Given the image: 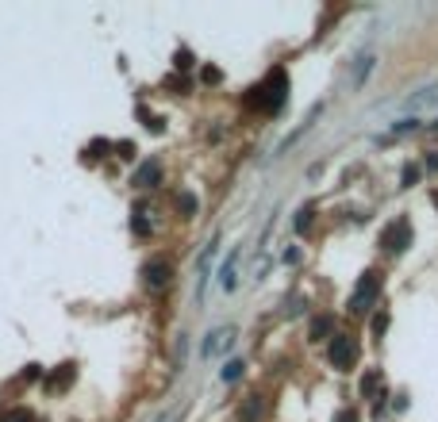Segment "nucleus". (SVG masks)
<instances>
[{
  "label": "nucleus",
  "mask_w": 438,
  "mask_h": 422,
  "mask_svg": "<svg viewBox=\"0 0 438 422\" xmlns=\"http://www.w3.org/2000/svg\"><path fill=\"white\" fill-rule=\"evenodd\" d=\"M285 96H289V73H285V69H269V77H265L262 85H254V89H250L246 104H250V108H258V112H269V116H277V112H281V104H285Z\"/></svg>",
  "instance_id": "f257e3e1"
},
{
  "label": "nucleus",
  "mask_w": 438,
  "mask_h": 422,
  "mask_svg": "<svg viewBox=\"0 0 438 422\" xmlns=\"http://www.w3.org/2000/svg\"><path fill=\"white\" fill-rule=\"evenodd\" d=\"M377 296H380V273H362V281H357V288L350 292V311L354 315H365L373 304H377Z\"/></svg>",
  "instance_id": "f03ea898"
},
{
  "label": "nucleus",
  "mask_w": 438,
  "mask_h": 422,
  "mask_svg": "<svg viewBox=\"0 0 438 422\" xmlns=\"http://www.w3.org/2000/svg\"><path fill=\"white\" fill-rule=\"evenodd\" d=\"M327 361H331L339 373H350V364L357 361V338L354 334H335L331 346H327Z\"/></svg>",
  "instance_id": "7ed1b4c3"
},
{
  "label": "nucleus",
  "mask_w": 438,
  "mask_h": 422,
  "mask_svg": "<svg viewBox=\"0 0 438 422\" xmlns=\"http://www.w3.org/2000/svg\"><path fill=\"white\" fill-rule=\"evenodd\" d=\"M380 246L389 249V254H404L412 246V223L407 219H392L385 231H380Z\"/></svg>",
  "instance_id": "20e7f679"
},
{
  "label": "nucleus",
  "mask_w": 438,
  "mask_h": 422,
  "mask_svg": "<svg viewBox=\"0 0 438 422\" xmlns=\"http://www.w3.org/2000/svg\"><path fill=\"white\" fill-rule=\"evenodd\" d=\"M142 276H146L150 288H166L169 276H174V265H169L166 257H150L146 265H142Z\"/></svg>",
  "instance_id": "39448f33"
},
{
  "label": "nucleus",
  "mask_w": 438,
  "mask_h": 422,
  "mask_svg": "<svg viewBox=\"0 0 438 422\" xmlns=\"http://www.w3.org/2000/svg\"><path fill=\"white\" fill-rule=\"evenodd\" d=\"M158 181H162V161H158V157H150V161H142V166L135 169V184H139V188H154Z\"/></svg>",
  "instance_id": "423d86ee"
},
{
  "label": "nucleus",
  "mask_w": 438,
  "mask_h": 422,
  "mask_svg": "<svg viewBox=\"0 0 438 422\" xmlns=\"http://www.w3.org/2000/svg\"><path fill=\"white\" fill-rule=\"evenodd\" d=\"M262 411H265V407H262V399H258V396H250L246 403L239 407V419H242V422H258V419H262Z\"/></svg>",
  "instance_id": "0eeeda50"
},
{
  "label": "nucleus",
  "mask_w": 438,
  "mask_h": 422,
  "mask_svg": "<svg viewBox=\"0 0 438 422\" xmlns=\"http://www.w3.org/2000/svg\"><path fill=\"white\" fill-rule=\"evenodd\" d=\"M380 369H369V373L362 376V384H357V388H362V396H377V388H380Z\"/></svg>",
  "instance_id": "6e6552de"
},
{
  "label": "nucleus",
  "mask_w": 438,
  "mask_h": 422,
  "mask_svg": "<svg viewBox=\"0 0 438 422\" xmlns=\"http://www.w3.org/2000/svg\"><path fill=\"white\" fill-rule=\"evenodd\" d=\"M331 331H335V319H331V315H323V319H315V323H312V338H315V342L327 338Z\"/></svg>",
  "instance_id": "1a4fd4ad"
},
{
  "label": "nucleus",
  "mask_w": 438,
  "mask_h": 422,
  "mask_svg": "<svg viewBox=\"0 0 438 422\" xmlns=\"http://www.w3.org/2000/svg\"><path fill=\"white\" fill-rule=\"evenodd\" d=\"M0 422H31V414L24 407H8V411H0Z\"/></svg>",
  "instance_id": "9d476101"
},
{
  "label": "nucleus",
  "mask_w": 438,
  "mask_h": 422,
  "mask_svg": "<svg viewBox=\"0 0 438 422\" xmlns=\"http://www.w3.org/2000/svg\"><path fill=\"white\" fill-rule=\"evenodd\" d=\"M177 207H181L185 216H192V211H196V196H192V192H181V196H177Z\"/></svg>",
  "instance_id": "9b49d317"
},
{
  "label": "nucleus",
  "mask_w": 438,
  "mask_h": 422,
  "mask_svg": "<svg viewBox=\"0 0 438 422\" xmlns=\"http://www.w3.org/2000/svg\"><path fill=\"white\" fill-rule=\"evenodd\" d=\"M69 380H74V364H62V373L50 376V384H54V388H58V384H69Z\"/></svg>",
  "instance_id": "f8f14e48"
},
{
  "label": "nucleus",
  "mask_w": 438,
  "mask_h": 422,
  "mask_svg": "<svg viewBox=\"0 0 438 422\" xmlns=\"http://www.w3.org/2000/svg\"><path fill=\"white\" fill-rule=\"evenodd\" d=\"M292 227H296V231L304 234L308 227H312V207H300V216H296V223H292Z\"/></svg>",
  "instance_id": "ddd939ff"
},
{
  "label": "nucleus",
  "mask_w": 438,
  "mask_h": 422,
  "mask_svg": "<svg viewBox=\"0 0 438 422\" xmlns=\"http://www.w3.org/2000/svg\"><path fill=\"white\" fill-rule=\"evenodd\" d=\"M131 231H135V234H150V223L142 219V211H135V219H131Z\"/></svg>",
  "instance_id": "4468645a"
},
{
  "label": "nucleus",
  "mask_w": 438,
  "mask_h": 422,
  "mask_svg": "<svg viewBox=\"0 0 438 422\" xmlns=\"http://www.w3.org/2000/svg\"><path fill=\"white\" fill-rule=\"evenodd\" d=\"M239 376H242V361H231L224 369V380H239Z\"/></svg>",
  "instance_id": "2eb2a0df"
},
{
  "label": "nucleus",
  "mask_w": 438,
  "mask_h": 422,
  "mask_svg": "<svg viewBox=\"0 0 438 422\" xmlns=\"http://www.w3.org/2000/svg\"><path fill=\"white\" fill-rule=\"evenodd\" d=\"M335 422H357V411H350V407H342V411L335 414Z\"/></svg>",
  "instance_id": "dca6fc26"
},
{
  "label": "nucleus",
  "mask_w": 438,
  "mask_h": 422,
  "mask_svg": "<svg viewBox=\"0 0 438 422\" xmlns=\"http://www.w3.org/2000/svg\"><path fill=\"white\" fill-rule=\"evenodd\" d=\"M192 58H189V50H177V69H189Z\"/></svg>",
  "instance_id": "f3484780"
},
{
  "label": "nucleus",
  "mask_w": 438,
  "mask_h": 422,
  "mask_svg": "<svg viewBox=\"0 0 438 422\" xmlns=\"http://www.w3.org/2000/svg\"><path fill=\"white\" fill-rule=\"evenodd\" d=\"M385 326H389V315H377V319H373V334H380Z\"/></svg>",
  "instance_id": "a211bd4d"
},
{
  "label": "nucleus",
  "mask_w": 438,
  "mask_h": 422,
  "mask_svg": "<svg viewBox=\"0 0 438 422\" xmlns=\"http://www.w3.org/2000/svg\"><path fill=\"white\" fill-rule=\"evenodd\" d=\"M415 181H419V169L407 166V169H404V184H415Z\"/></svg>",
  "instance_id": "6ab92c4d"
}]
</instances>
